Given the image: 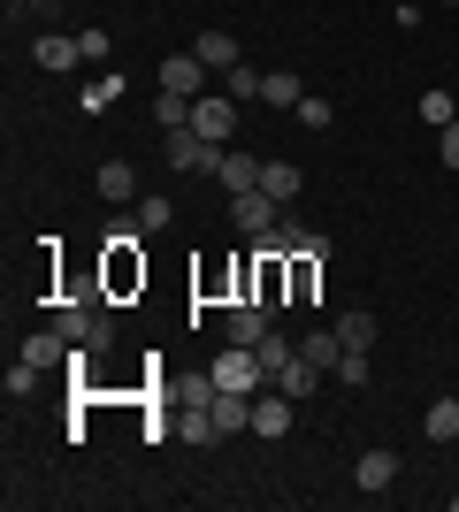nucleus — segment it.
Masks as SVG:
<instances>
[{"mask_svg": "<svg viewBox=\"0 0 459 512\" xmlns=\"http://www.w3.org/2000/svg\"><path fill=\"white\" fill-rule=\"evenodd\" d=\"M192 130L207 138V146H230V130H238V100H230V92H199V100H192Z\"/></svg>", "mask_w": 459, "mask_h": 512, "instance_id": "1", "label": "nucleus"}, {"mask_svg": "<svg viewBox=\"0 0 459 512\" xmlns=\"http://www.w3.org/2000/svg\"><path fill=\"white\" fill-rule=\"evenodd\" d=\"M215 383H222V390H268V367H261V352H253V344H222Z\"/></svg>", "mask_w": 459, "mask_h": 512, "instance_id": "2", "label": "nucleus"}, {"mask_svg": "<svg viewBox=\"0 0 459 512\" xmlns=\"http://www.w3.org/2000/svg\"><path fill=\"white\" fill-rule=\"evenodd\" d=\"M291 413H299V398H284L276 383H268V390H253V436H261V444L291 436Z\"/></svg>", "mask_w": 459, "mask_h": 512, "instance_id": "3", "label": "nucleus"}, {"mask_svg": "<svg viewBox=\"0 0 459 512\" xmlns=\"http://www.w3.org/2000/svg\"><path fill=\"white\" fill-rule=\"evenodd\" d=\"M230 222H238V237H261V230H276V222H284V207L253 184V192H230Z\"/></svg>", "mask_w": 459, "mask_h": 512, "instance_id": "4", "label": "nucleus"}, {"mask_svg": "<svg viewBox=\"0 0 459 512\" xmlns=\"http://www.w3.org/2000/svg\"><path fill=\"white\" fill-rule=\"evenodd\" d=\"M268 329H276V314H268L261 299H230V314H222V337L230 344H261Z\"/></svg>", "mask_w": 459, "mask_h": 512, "instance_id": "5", "label": "nucleus"}, {"mask_svg": "<svg viewBox=\"0 0 459 512\" xmlns=\"http://www.w3.org/2000/svg\"><path fill=\"white\" fill-rule=\"evenodd\" d=\"M92 192L108 199V207H138V169H131V161H100Z\"/></svg>", "mask_w": 459, "mask_h": 512, "instance_id": "6", "label": "nucleus"}, {"mask_svg": "<svg viewBox=\"0 0 459 512\" xmlns=\"http://www.w3.org/2000/svg\"><path fill=\"white\" fill-rule=\"evenodd\" d=\"M207 77H215V69L199 62V54H169V62H161V92H184V100H199Z\"/></svg>", "mask_w": 459, "mask_h": 512, "instance_id": "7", "label": "nucleus"}, {"mask_svg": "<svg viewBox=\"0 0 459 512\" xmlns=\"http://www.w3.org/2000/svg\"><path fill=\"white\" fill-rule=\"evenodd\" d=\"M352 482L383 497V490L398 482V451H360V459H352Z\"/></svg>", "mask_w": 459, "mask_h": 512, "instance_id": "8", "label": "nucleus"}, {"mask_svg": "<svg viewBox=\"0 0 459 512\" xmlns=\"http://www.w3.org/2000/svg\"><path fill=\"white\" fill-rule=\"evenodd\" d=\"M31 62H39V69H77L85 54H77L69 31H39V39H31Z\"/></svg>", "mask_w": 459, "mask_h": 512, "instance_id": "9", "label": "nucleus"}, {"mask_svg": "<svg viewBox=\"0 0 459 512\" xmlns=\"http://www.w3.org/2000/svg\"><path fill=\"white\" fill-rule=\"evenodd\" d=\"M261 192L276 199V207H291V199L306 192V176H299V161H261Z\"/></svg>", "mask_w": 459, "mask_h": 512, "instance_id": "10", "label": "nucleus"}, {"mask_svg": "<svg viewBox=\"0 0 459 512\" xmlns=\"http://www.w3.org/2000/svg\"><path fill=\"white\" fill-rule=\"evenodd\" d=\"M69 352H77V344H69V337H62V329H54V321H46L39 337L23 344V360H31V367H69Z\"/></svg>", "mask_w": 459, "mask_h": 512, "instance_id": "11", "label": "nucleus"}, {"mask_svg": "<svg viewBox=\"0 0 459 512\" xmlns=\"http://www.w3.org/2000/svg\"><path fill=\"white\" fill-rule=\"evenodd\" d=\"M299 360L322 367V375H337V360H345V337L337 329H314V337H299Z\"/></svg>", "mask_w": 459, "mask_h": 512, "instance_id": "12", "label": "nucleus"}, {"mask_svg": "<svg viewBox=\"0 0 459 512\" xmlns=\"http://www.w3.org/2000/svg\"><path fill=\"white\" fill-rule=\"evenodd\" d=\"M199 62L215 69V77H230V69H238V39H230V31H199V46H192Z\"/></svg>", "mask_w": 459, "mask_h": 512, "instance_id": "13", "label": "nucleus"}, {"mask_svg": "<svg viewBox=\"0 0 459 512\" xmlns=\"http://www.w3.org/2000/svg\"><path fill=\"white\" fill-rule=\"evenodd\" d=\"M131 283H146V260H138V245H108V291H131Z\"/></svg>", "mask_w": 459, "mask_h": 512, "instance_id": "14", "label": "nucleus"}, {"mask_svg": "<svg viewBox=\"0 0 459 512\" xmlns=\"http://www.w3.org/2000/svg\"><path fill=\"white\" fill-rule=\"evenodd\" d=\"M215 184H230V192H253V184H261V153H238V146H230V153H222V176H215Z\"/></svg>", "mask_w": 459, "mask_h": 512, "instance_id": "15", "label": "nucleus"}, {"mask_svg": "<svg viewBox=\"0 0 459 512\" xmlns=\"http://www.w3.org/2000/svg\"><path fill=\"white\" fill-rule=\"evenodd\" d=\"M337 337H345V352H375V314H368V306L337 314Z\"/></svg>", "mask_w": 459, "mask_h": 512, "instance_id": "16", "label": "nucleus"}, {"mask_svg": "<svg viewBox=\"0 0 459 512\" xmlns=\"http://www.w3.org/2000/svg\"><path fill=\"white\" fill-rule=\"evenodd\" d=\"M421 436H429V444H452L459 436V398H437V406L421 413Z\"/></svg>", "mask_w": 459, "mask_h": 512, "instance_id": "17", "label": "nucleus"}, {"mask_svg": "<svg viewBox=\"0 0 459 512\" xmlns=\"http://www.w3.org/2000/svg\"><path fill=\"white\" fill-rule=\"evenodd\" d=\"M299 100H306V85L291 77V69H268L261 77V107H299Z\"/></svg>", "mask_w": 459, "mask_h": 512, "instance_id": "18", "label": "nucleus"}, {"mask_svg": "<svg viewBox=\"0 0 459 512\" xmlns=\"http://www.w3.org/2000/svg\"><path fill=\"white\" fill-rule=\"evenodd\" d=\"M253 352H261V367H268V383H276V375H284V367H291V360H299V344H291V337H284V329H268V337H261V344H253Z\"/></svg>", "mask_w": 459, "mask_h": 512, "instance_id": "19", "label": "nucleus"}, {"mask_svg": "<svg viewBox=\"0 0 459 512\" xmlns=\"http://www.w3.org/2000/svg\"><path fill=\"white\" fill-rule=\"evenodd\" d=\"M276 390H284V398H299V406H306V398H314V390H322V367H306V360H291L284 375H276Z\"/></svg>", "mask_w": 459, "mask_h": 512, "instance_id": "20", "label": "nucleus"}, {"mask_svg": "<svg viewBox=\"0 0 459 512\" xmlns=\"http://www.w3.org/2000/svg\"><path fill=\"white\" fill-rule=\"evenodd\" d=\"M169 222H176V199L169 192H138V230H169Z\"/></svg>", "mask_w": 459, "mask_h": 512, "instance_id": "21", "label": "nucleus"}, {"mask_svg": "<svg viewBox=\"0 0 459 512\" xmlns=\"http://www.w3.org/2000/svg\"><path fill=\"white\" fill-rule=\"evenodd\" d=\"M153 123L161 130H192V100H184V92H153Z\"/></svg>", "mask_w": 459, "mask_h": 512, "instance_id": "22", "label": "nucleus"}, {"mask_svg": "<svg viewBox=\"0 0 459 512\" xmlns=\"http://www.w3.org/2000/svg\"><path fill=\"white\" fill-rule=\"evenodd\" d=\"M261 77H268V69H253V62H238V69H230V77H222V92H230V100H261Z\"/></svg>", "mask_w": 459, "mask_h": 512, "instance_id": "23", "label": "nucleus"}, {"mask_svg": "<svg viewBox=\"0 0 459 512\" xmlns=\"http://www.w3.org/2000/svg\"><path fill=\"white\" fill-rule=\"evenodd\" d=\"M421 123H437V130L459 123V107H452V92H444V85H437V92H421Z\"/></svg>", "mask_w": 459, "mask_h": 512, "instance_id": "24", "label": "nucleus"}, {"mask_svg": "<svg viewBox=\"0 0 459 512\" xmlns=\"http://www.w3.org/2000/svg\"><path fill=\"white\" fill-rule=\"evenodd\" d=\"M368 375H375V352H345V360H337V383L345 390H360Z\"/></svg>", "mask_w": 459, "mask_h": 512, "instance_id": "25", "label": "nucleus"}, {"mask_svg": "<svg viewBox=\"0 0 459 512\" xmlns=\"http://www.w3.org/2000/svg\"><path fill=\"white\" fill-rule=\"evenodd\" d=\"M115 92H123V77H108V69H100V77H92V85H85V115H100V107H115Z\"/></svg>", "mask_w": 459, "mask_h": 512, "instance_id": "26", "label": "nucleus"}, {"mask_svg": "<svg viewBox=\"0 0 459 512\" xmlns=\"http://www.w3.org/2000/svg\"><path fill=\"white\" fill-rule=\"evenodd\" d=\"M291 115H299L306 130H329V123H337V115H329V100H322V92H306V100L291 107Z\"/></svg>", "mask_w": 459, "mask_h": 512, "instance_id": "27", "label": "nucleus"}, {"mask_svg": "<svg viewBox=\"0 0 459 512\" xmlns=\"http://www.w3.org/2000/svg\"><path fill=\"white\" fill-rule=\"evenodd\" d=\"M39 375H46V367L16 360V367H8V398H31V390H39Z\"/></svg>", "mask_w": 459, "mask_h": 512, "instance_id": "28", "label": "nucleus"}, {"mask_svg": "<svg viewBox=\"0 0 459 512\" xmlns=\"http://www.w3.org/2000/svg\"><path fill=\"white\" fill-rule=\"evenodd\" d=\"M108 31H100V23H92V31H77V54H85V62H108Z\"/></svg>", "mask_w": 459, "mask_h": 512, "instance_id": "29", "label": "nucleus"}, {"mask_svg": "<svg viewBox=\"0 0 459 512\" xmlns=\"http://www.w3.org/2000/svg\"><path fill=\"white\" fill-rule=\"evenodd\" d=\"M16 8H23V16H39L46 31H54V23H62V0H16ZM16 8H8V16H16Z\"/></svg>", "mask_w": 459, "mask_h": 512, "instance_id": "30", "label": "nucleus"}, {"mask_svg": "<svg viewBox=\"0 0 459 512\" xmlns=\"http://www.w3.org/2000/svg\"><path fill=\"white\" fill-rule=\"evenodd\" d=\"M437 153H444V169H459V123L437 130Z\"/></svg>", "mask_w": 459, "mask_h": 512, "instance_id": "31", "label": "nucleus"}, {"mask_svg": "<svg viewBox=\"0 0 459 512\" xmlns=\"http://www.w3.org/2000/svg\"><path fill=\"white\" fill-rule=\"evenodd\" d=\"M444 8H459V0H444Z\"/></svg>", "mask_w": 459, "mask_h": 512, "instance_id": "32", "label": "nucleus"}, {"mask_svg": "<svg viewBox=\"0 0 459 512\" xmlns=\"http://www.w3.org/2000/svg\"><path fill=\"white\" fill-rule=\"evenodd\" d=\"M8 8H16V0H8Z\"/></svg>", "mask_w": 459, "mask_h": 512, "instance_id": "33", "label": "nucleus"}]
</instances>
